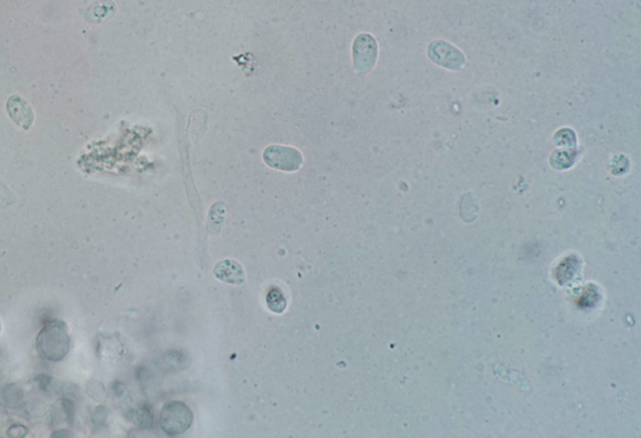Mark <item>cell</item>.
<instances>
[{"instance_id":"1","label":"cell","mask_w":641,"mask_h":438,"mask_svg":"<svg viewBox=\"0 0 641 438\" xmlns=\"http://www.w3.org/2000/svg\"><path fill=\"white\" fill-rule=\"evenodd\" d=\"M39 355L49 362L64 360L70 351V337L67 326L60 321H53L43 327L37 337Z\"/></svg>"},{"instance_id":"2","label":"cell","mask_w":641,"mask_h":438,"mask_svg":"<svg viewBox=\"0 0 641 438\" xmlns=\"http://www.w3.org/2000/svg\"><path fill=\"white\" fill-rule=\"evenodd\" d=\"M192 421H194L192 411L183 402L176 401L168 403L161 413V426L164 429V432H167L171 436L186 432L188 428L191 427Z\"/></svg>"},{"instance_id":"3","label":"cell","mask_w":641,"mask_h":438,"mask_svg":"<svg viewBox=\"0 0 641 438\" xmlns=\"http://www.w3.org/2000/svg\"><path fill=\"white\" fill-rule=\"evenodd\" d=\"M263 159L271 168L295 172L302 167V154L291 146H271L263 151Z\"/></svg>"},{"instance_id":"4","label":"cell","mask_w":641,"mask_h":438,"mask_svg":"<svg viewBox=\"0 0 641 438\" xmlns=\"http://www.w3.org/2000/svg\"><path fill=\"white\" fill-rule=\"evenodd\" d=\"M428 58L433 63L451 70H461L466 63L464 53L445 41H435L431 43L428 46Z\"/></svg>"},{"instance_id":"5","label":"cell","mask_w":641,"mask_h":438,"mask_svg":"<svg viewBox=\"0 0 641 438\" xmlns=\"http://www.w3.org/2000/svg\"><path fill=\"white\" fill-rule=\"evenodd\" d=\"M354 65L357 73H367L377 60V42L371 34H360L354 42Z\"/></svg>"},{"instance_id":"6","label":"cell","mask_w":641,"mask_h":438,"mask_svg":"<svg viewBox=\"0 0 641 438\" xmlns=\"http://www.w3.org/2000/svg\"><path fill=\"white\" fill-rule=\"evenodd\" d=\"M6 110L11 119L24 129H29L34 122V113L31 105L19 95H13L6 102Z\"/></svg>"},{"instance_id":"7","label":"cell","mask_w":641,"mask_h":438,"mask_svg":"<svg viewBox=\"0 0 641 438\" xmlns=\"http://www.w3.org/2000/svg\"><path fill=\"white\" fill-rule=\"evenodd\" d=\"M213 274L219 281L228 284L235 286L245 284V274L243 267L240 266L238 262L232 260H224L217 263L213 268Z\"/></svg>"},{"instance_id":"8","label":"cell","mask_w":641,"mask_h":438,"mask_svg":"<svg viewBox=\"0 0 641 438\" xmlns=\"http://www.w3.org/2000/svg\"><path fill=\"white\" fill-rule=\"evenodd\" d=\"M0 398H1V401L6 406H18L21 403V400H23V390L16 383H8V385L1 388Z\"/></svg>"},{"instance_id":"9","label":"cell","mask_w":641,"mask_h":438,"mask_svg":"<svg viewBox=\"0 0 641 438\" xmlns=\"http://www.w3.org/2000/svg\"><path fill=\"white\" fill-rule=\"evenodd\" d=\"M267 304L272 312L282 313L287 307V301L280 289L271 288L267 294Z\"/></svg>"},{"instance_id":"10","label":"cell","mask_w":641,"mask_h":438,"mask_svg":"<svg viewBox=\"0 0 641 438\" xmlns=\"http://www.w3.org/2000/svg\"><path fill=\"white\" fill-rule=\"evenodd\" d=\"M26 434H28V428L21 426V424H14V426H11L8 429V436L9 437H26Z\"/></svg>"},{"instance_id":"11","label":"cell","mask_w":641,"mask_h":438,"mask_svg":"<svg viewBox=\"0 0 641 438\" xmlns=\"http://www.w3.org/2000/svg\"><path fill=\"white\" fill-rule=\"evenodd\" d=\"M105 418H107V410L105 407H98L92 416V422L97 426H100L102 423H105Z\"/></svg>"},{"instance_id":"12","label":"cell","mask_w":641,"mask_h":438,"mask_svg":"<svg viewBox=\"0 0 641 438\" xmlns=\"http://www.w3.org/2000/svg\"><path fill=\"white\" fill-rule=\"evenodd\" d=\"M70 436H72V433L69 432L68 429H60L52 434V437H70Z\"/></svg>"},{"instance_id":"13","label":"cell","mask_w":641,"mask_h":438,"mask_svg":"<svg viewBox=\"0 0 641 438\" xmlns=\"http://www.w3.org/2000/svg\"><path fill=\"white\" fill-rule=\"evenodd\" d=\"M0 331H1V322H0Z\"/></svg>"}]
</instances>
